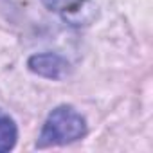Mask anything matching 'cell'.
Returning <instances> with one entry per match:
<instances>
[{"instance_id": "obj_1", "label": "cell", "mask_w": 153, "mask_h": 153, "mask_svg": "<svg viewBox=\"0 0 153 153\" xmlns=\"http://www.w3.org/2000/svg\"><path fill=\"white\" fill-rule=\"evenodd\" d=\"M85 133H87L85 117L72 106L61 105L49 114L36 146L49 148V146L70 144L74 140H79L81 137H85Z\"/></svg>"}, {"instance_id": "obj_2", "label": "cell", "mask_w": 153, "mask_h": 153, "mask_svg": "<svg viewBox=\"0 0 153 153\" xmlns=\"http://www.w3.org/2000/svg\"><path fill=\"white\" fill-rule=\"evenodd\" d=\"M43 6L58 15H61L70 24L81 25L94 18L96 7L90 0H42Z\"/></svg>"}, {"instance_id": "obj_3", "label": "cell", "mask_w": 153, "mask_h": 153, "mask_svg": "<svg viewBox=\"0 0 153 153\" xmlns=\"http://www.w3.org/2000/svg\"><path fill=\"white\" fill-rule=\"evenodd\" d=\"M29 68L43 78L49 79H61L68 72V63L58 54L52 52H43V54H34L29 58Z\"/></svg>"}, {"instance_id": "obj_4", "label": "cell", "mask_w": 153, "mask_h": 153, "mask_svg": "<svg viewBox=\"0 0 153 153\" xmlns=\"http://www.w3.org/2000/svg\"><path fill=\"white\" fill-rule=\"evenodd\" d=\"M16 139H18V130L15 121L6 114H0V153L13 149Z\"/></svg>"}]
</instances>
